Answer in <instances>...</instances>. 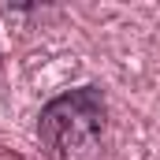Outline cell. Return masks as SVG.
I'll list each match as a JSON object with an SVG mask.
<instances>
[{
  "label": "cell",
  "mask_w": 160,
  "mask_h": 160,
  "mask_svg": "<svg viewBox=\"0 0 160 160\" xmlns=\"http://www.w3.org/2000/svg\"><path fill=\"white\" fill-rule=\"evenodd\" d=\"M108 134V101L97 86L52 97L38 116V142L48 160H101Z\"/></svg>",
  "instance_id": "obj_1"
}]
</instances>
